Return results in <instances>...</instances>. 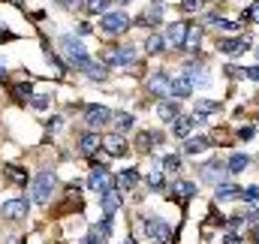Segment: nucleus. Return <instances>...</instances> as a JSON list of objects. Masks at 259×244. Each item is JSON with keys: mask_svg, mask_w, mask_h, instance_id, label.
<instances>
[{"mask_svg": "<svg viewBox=\"0 0 259 244\" xmlns=\"http://www.w3.org/2000/svg\"><path fill=\"white\" fill-rule=\"evenodd\" d=\"M142 229H145V235H148L151 241H157V244L172 241V226H169L166 220H160V217H145V220H142Z\"/></svg>", "mask_w": 259, "mask_h": 244, "instance_id": "obj_1", "label": "nucleus"}, {"mask_svg": "<svg viewBox=\"0 0 259 244\" xmlns=\"http://www.w3.org/2000/svg\"><path fill=\"white\" fill-rule=\"evenodd\" d=\"M100 30L106 33V36H118V33H124L130 30V15L121 9V12H106L103 18H100Z\"/></svg>", "mask_w": 259, "mask_h": 244, "instance_id": "obj_2", "label": "nucleus"}, {"mask_svg": "<svg viewBox=\"0 0 259 244\" xmlns=\"http://www.w3.org/2000/svg\"><path fill=\"white\" fill-rule=\"evenodd\" d=\"M55 187H58V178H55V172H39V175L33 178V199H36L39 205H46V202L52 199Z\"/></svg>", "mask_w": 259, "mask_h": 244, "instance_id": "obj_3", "label": "nucleus"}, {"mask_svg": "<svg viewBox=\"0 0 259 244\" xmlns=\"http://www.w3.org/2000/svg\"><path fill=\"white\" fill-rule=\"evenodd\" d=\"M148 94L154 100H169L172 97V75L166 72H151L148 75Z\"/></svg>", "mask_w": 259, "mask_h": 244, "instance_id": "obj_4", "label": "nucleus"}, {"mask_svg": "<svg viewBox=\"0 0 259 244\" xmlns=\"http://www.w3.org/2000/svg\"><path fill=\"white\" fill-rule=\"evenodd\" d=\"M27 211H30L27 196H15V199L3 202V208H0V214H3L6 220H24V217H27Z\"/></svg>", "mask_w": 259, "mask_h": 244, "instance_id": "obj_5", "label": "nucleus"}, {"mask_svg": "<svg viewBox=\"0 0 259 244\" xmlns=\"http://www.w3.org/2000/svg\"><path fill=\"white\" fill-rule=\"evenodd\" d=\"M199 172H202V175H199L202 181L214 184V187H217V184H223V181H226V175H229V169H226V163H223V160H211V163H205Z\"/></svg>", "mask_w": 259, "mask_h": 244, "instance_id": "obj_6", "label": "nucleus"}, {"mask_svg": "<svg viewBox=\"0 0 259 244\" xmlns=\"http://www.w3.org/2000/svg\"><path fill=\"white\" fill-rule=\"evenodd\" d=\"M163 12H166V6H163V0H148V6H145V12L139 15V24L148 30V27H157L160 21H163Z\"/></svg>", "mask_w": 259, "mask_h": 244, "instance_id": "obj_7", "label": "nucleus"}, {"mask_svg": "<svg viewBox=\"0 0 259 244\" xmlns=\"http://www.w3.org/2000/svg\"><path fill=\"white\" fill-rule=\"evenodd\" d=\"M217 49L229 58H238L244 52H250V36H229V39H217Z\"/></svg>", "mask_w": 259, "mask_h": 244, "instance_id": "obj_8", "label": "nucleus"}, {"mask_svg": "<svg viewBox=\"0 0 259 244\" xmlns=\"http://www.w3.org/2000/svg\"><path fill=\"white\" fill-rule=\"evenodd\" d=\"M112 118H115V115H112L106 106H88V112H84V124H88L91 130H100V127H106Z\"/></svg>", "mask_w": 259, "mask_h": 244, "instance_id": "obj_9", "label": "nucleus"}, {"mask_svg": "<svg viewBox=\"0 0 259 244\" xmlns=\"http://www.w3.org/2000/svg\"><path fill=\"white\" fill-rule=\"evenodd\" d=\"M88 187H91L94 193H106V190L115 187V181H112V175H109L103 166H94V172H91V178H88Z\"/></svg>", "mask_w": 259, "mask_h": 244, "instance_id": "obj_10", "label": "nucleus"}, {"mask_svg": "<svg viewBox=\"0 0 259 244\" xmlns=\"http://www.w3.org/2000/svg\"><path fill=\"white\" fill-rule=\"evenodd\" d=\"M163 39H166V46H172V49H184V39H187V24L172 21V24L166 27V33H163Z\"/></svg>", "mask_w": 259, "mask_h": 244, "instance_id": "obj_11", "label": "nucleus"}, {"mask_svg": "<svg viewBox=\"0 0 259 244\" xmlns=\"http://www.w3.org/2000/svg\"><path fill=\"white\" fill-rule=\"evenodd\" d=\"M121 205H124V196H121V190H118V187H112V190L100 193V208H103V214H115Z\"/></svg>", "mask_w": 259, "mask_h": 244, "instance_id": "obj_12", "label": "nucleus"}, {"mask_svg": "<svg viewBox=\"0 0 259 244\" xmlns=\"http://www.w3.org/2000/svg\"><path fill=\"white\" fill-rule=\"evenodd\" d=\"M190 94H193V82H190V75H187V72L172 75V100H187Z\"/></svg>", "mask_w": 259, "mask_h": 244, "instance_id": "obj_13", "label": "nucleus"}, {"mask_svg": "<svg viewBox=\"0 0 259 244\" xmlns=\"http://www.w3.org/2000/svg\"><path fill=\"white\" fill-rule=\"evenodd\" d=\"M61 49H64V55L69 58V63L72 61H78V58H88V49L75 39V36H61V43H58Z\"/></svg>", "mask_w": 259, "mask_h": 244, "instance_id": "obj_14", "label": "nucleus"}, {"mask_svg": "<svg viewBox=\"0 0 259 244\" xmlns=\"http://www.w3.org/2000/svg\"><path fill=\"white\" fill-rule=\"evenodd\" d=\"M103 148H106V154H109V157H121V154H127V151H130L127 139H124L121 133L106 136V139H103Z\"/></svg>", "mask_w": 259, "mask_h": 244, "instance_id": "obj_15", "label": "nucleus"}, {"mask_svg": "<svg viewBox=\"0 0 259 244\" xmlns=\"http://www.w3.org/2000/svg\"><path fill=\"white\" fill-rule=\"evenodd\" d=\"M100 145H103V139H100V133H97V130H91V133H81V136H78V151H81L84 157H94Z\"/></svg>", "mask_w": 259, "mask_h": 244, "instance_id": "obj_16", "label": "nucleus"}, {"mask_svg": "<svg viewBox=\"0 0 259 244\" xmlns=\"http://www.w3.org/2000/svg\"><path fill=\"white\" fill-rule=\"evenodd\" d=\"M193 127H196L193 115H178V118L172 121V136H178V139H190Z\"/></svg>", "mask_w": 259, "mask_h": 244, "instance_id": "obj_17", "label": "nucleus"}, {"mask_svg": "<svg viewBox=\"0 0 259 244\" xmlns=\"http://www.w3.org/2000/svg\"><path fill=\"white\" fill-rule=\"evenodd\" d=\"M214 193H217V196H214L217 202H235V199H241V187H238V184H229V181L217 184Z\"/></svg>", "mask_w": 259, "mask_h": 244, "instance_id": "obj_18", "label": "nucleus"}, {"mask_svg": "<svg viewBox=\"0 0 259 244\" xmlns=\"http://www.w3.org/2000/svg\"><path fill=\"white\" fill-rule=\"evenodd\" d=\"M208 148H211V139H208V136H190V139L184 142V154H187V157L205 154Z\"/></svg>", "mask_w": 259, "mask_h": 244, "instance_id": "obj_19", "label": "nucleus"}, {"mask_svg": "<svg viewBox=\"0 0 259 244\" xmlns=\"http://www.w3.org/2000/svg\"><path fill=\"white\" fill-rule=\"evenodd\" d=\"M178 202H187L190 196H196V184L193 181H172V190H169Z\"/></svg>", "mask_w": 259, "mask_h": 244, "instance_id": "obj_20", "label": "nucleus"}, {"mask_svg": "<svg viewBox=\"0 0 259 244\" xmlns=\"http://www.w3.org/2000/svg\"><path fill=\"white\" fill-rule=\"evenodd\" d=\"M157 115H160V121L172 124L178 115H181V109H178V103H175V100H163V103L157 106Z\"/></svg>", "mask_w": 259, "mask_h": 244, "instance_id": "obj_21", "label": "nucleus"}, {"mask_svg": "<svg viewBox=\"0 0 259 244\" xmlns=\"http://www.w3.org/2000/svg\"><path fill=\"white\" fill-rule=\"evenodd\" d=\"M214 112H220V103L217 100H202V103H196L193 118H196V124H202L208 115H214Z\"/></svg>", "mask_w": 259, "mask_h": 244, "instance_id": "obj_22", "label": "nucleus"}, {"mask_svg": "<svg viewBox=\"0 0 259 244\" xmlns=\"http://www.w3.org/2000/svg\"><path fill=\"white\" fill-rule=\"evenodd\" d=\"M84 75L94 78V82H106V78H109V66L103 61H91V66L84 69Z\"/></svg>", "mask_w": 259, "mask_h": 244, "instance_id": "obj_23", "label": "nucleus"}, {"mask_svg": "<svg viewBox=\"0 0 259 244\" xmlns=\"http://www.w3.org/2000/svg\"><path fill=\"white\" fill-rule=\"evenodd\" d=\"M30 97H33V85H30V82H18V85H12V100L27 103Z\"/></svg>", "mask_w": 259, "mask_h": 244, "instance_id": "obj_24", "label": "nucleus"}, {"mask_svg": "<svg viewBox=\"0 0 259 244\" xmlns=\"http://www.w3.org/2000/svg\"><path fill=\"white\" fill-rule=\"evenodd\" d=\"M247 166H250V157H247V154H232V157H229V163H226L229 175H235V172H244Z\"/></svg>", "mask_w": 259, "mask_h": 244, "instance_id": "obj_25", "label": "nucleus"}, {"mask_svg": "<svg viewBox=\"0 0 259 244\" xmlns=\"http://www.w3.org/2000/svg\"><path fill=\"white\" fill-rule=\"evenodd\" d=\"M166 49V39L160 36V33H148V39H145V52L148 55H160Z\"/></svg>", "mask_w": 259, "mask_h": 244, "instance_id": "obj_26", "label": "nucleus"}, {"mask_svg": "<svg viewBox=\"0 0 259 244\" xmlns=\"http://www.w3.org/2000/svg\"><path fill=\"white\" fill-rule=\"evenodd\" d=\"M100 61L106 63V66H124V61H121V49H103V52H100Z\"/></svg>", "mask_w": 259, "mask_h": 244, "instance_id": "obj_27", "label": "nucleus"}, {"mask_svg": "<svg viewBox=\"0 0 259 244\" xmlns=\"http://www.w3.org/2000/svg\"><path fill=\"white\" fill-rule=\"evenodd\" d=\"M136 184H139V169H124L118 175V187H124V190H133Z\"/></svg>", "mask_w": 259, "mask_h": 244, "instance_id": "obj_28", "label": "nucleus"}, {"mask_svg": "<svg viewBox=\"0 0 259 244\" xmlns=\"http://www.w3.org/2000/svg\"><path fill=\"white\" fill-rule=\"evenodd\" d=\"M202 43V27H187V39H184V52H196Z\"/></svg>", "mask_w": 259, "mask_h": 244, "instance_id": "obj_29", "label": "nucleus"}, {"mask_svg": "<svg viewBox=\"0 0 259 244\" xmlns=\"http://www.w3.org/2000/svg\"><path fill=\"white\" fill-rule=\"evenodd\" d=\"M133 124H136V118H133L130 112H118V115H115V130H118V133H130Z\"/></svg>", "mask_w": 259, "mask_h": 244, "instance_id": "obj_30", "label": "nucleus"}, {"mask_svg": "<svg viewBox=\"0 0 259 244\" xmlns=\"http://www.w3.org/2000/svg\"><path fill=\"white\" fill-rule=\"evenodd\" d=\"M208 24H211V27H217V30H238V24H235V21L220 18V15H208Z\"/></svg>", "mask_w": 259, "mask_h": 244, "instance_id": "obj_31", "label": "nucleus"}, {"mask_svg": "<svg viewBox=\"0 0 259 244\" xmlns=\"http://www.w3.org/2000/svg\"><path fill=\"white\" fill-rule=\"evenodd\" d=\"M163 172H169V175L181 172V157H175V154H166V157H163Z\"/></svg>", "mask_w": 259, "mask_h": 244, "instance_id": "obj_32", "label": "nucleus"}, {"mask_svg": "<svg viewBox=\"0 0 259 244\" xmlns=\"http://www.w3.org/2000/svg\"><path fill=\"white\" fill-rule=\"evenodd\" d=\"M187 75H190L193 88H208V85H211V78H208V72H205V69H190Z\"/></svg>", "mask_w": 259, "mask_h": 244, "instance_id": "obj_33", "label": "nucleus"}, {"mask_svg": "<svg viewBox=\"0 0 259 244\" xmlns=\"http://www.w3.org/2000/svg\"><path fill=\"white\" fill-rule=\"evenodd\" d=\"M109 3H112V0H88V3H84V9H88L91 15H106Z\"/></svg>", "mask_w": 259, "mask_h": 244, "instance_id": "obj_34", "label": "nucleus"}, {"mask_svg": "<svg viewBox=\"0 0 259 244\" xmlns=\"http://www.w3.org/2000/svg\"><path fill=\"white\" fill-rule=\"evenodd\" d=\"M30 106H33L36 112H46V109L52 106V97H49V94H33V97H30Z\"/></svg>", "mask_w": 259, "mask_h": 244, "instance_id": "obj_35", "label": "nucleus"}, {"mask_svg": "<svg viewBox=\"0 0 259 244\" xmlns=\"http://www.w3.org/2000/svg\"><path fill=\"white\" fill-rule=\"evenodd\" d=\"M3 172H6V175H9V178H12V181H18V184H24V181H27V175H24V172H21V169H18V166H6V169H3Z\"/></svg>", "mask_w": 259, "mask_h": 244, "instance_id": "obj_36", "label": "nucleus"}, {"mask_svg": "<svg viewBox=\"0 0 259 244\" xmlns=\"http://www.w3.org/2000/svg\"><path fill=\"white\" fill-rule=\"evenodd\" d=\"M148 187L151 190H163V172H148Z\"/></svg>", "mask_w": 259, "mask_h": 244, "instance_id": "obj_37", "label": "nucleus"}, {"mask_svg": "<svg viewBox=\"0 0 259 244\" xmlns=\"http://www.w3.org/2000/svg\"><path fill=\"white\" fill-rule=\"evenodd\" d=\"M199 9H202V0H181V12L190 15V12H199Z\"/></svg>", "mask_w": 259, "mask_h": 244, "instance_id": "obj_38", "label": "nucleus"}, {"mask_svg": "<svg viewBox=\"0 0 259 244\" xmlns=\"http://www.w3.org/2000/svg\"><path fill=\"white\" fill-rule=\"evenodd\" d=\"M244 21H253V24H259V3H253L250 9H244V15H241Z\"/></svg>", "mask_w": 259, "mask_h": 244, "instance_id": "obj_39", "label": "nucleus"}, {"mask_svg": "<svg viewBox=\"0 0 259 244\" xmlns=\"http://www.w3.org/2000/svg\"><path fill=\"white\" fill-rule=\"evenodd\" d=\"M241 199H244V202H256V199H259V187L253 184V187H247V190H241Z\"/></svg>", "mask_w": 259, "mask_h": 244, "instance_id": "obj_40", "label": "nucleus"}, {"mask_svg": "<svg viewBox=\"0 0 259 244\" xmlns=\"http://www.w3.org/2000/svg\"><path fill=\"white\" fill-rule=\"evenodd\" d=\"M244 78H250V82H256V78H259V66H250V69H244Z\"/></svg>", "mask_w": 259, "mask_h": 244, "instance_id": "obj_41", "label": "nucleus"}, {"mask_svg": "<svg viewBox=\"0 0 259 244\" xmlns=\"http://www.w3.org/2000/svg\"><path fill=\"white\" fill-rule=\"evenodd\" d=\"M61 124H64V121H61V118H58V115H55V118H52V121L46 124V127H49V130H52V133H58V130H61Z\"/></svg>", "mask_w": 259, "mask_h": 244, "instance_id": "obj_42", "label": "nucleus"}, {"mask_svg": "<svg viewBox=\"0 0 259 244\" xmlns=\"http://www.w3.org/2000/svg\"><path fill=\"white\" fill-rule=\"evenodd\" d=\"M75 30H78V36H88V33H91V24H88V21H81Z\"/></svg>", "mask_w": 259, "mask_h": 244, "instance_id": "obj_43", "label": "nucleus"}, {"mask_svg": "<svg viewBox=\"0 0 259 244\" xmlns=\"http://www.w3.org/2000/svg\"><path fill=\"white\" fill-rule=\"evenodd\" d=\"M238 136H241V139H250V136H253V127H241Z\"/></svg>", "mask_w": 259, "mask_h": 244, "instance_id": "obj_44", "label": "nucleus"}, {"mask_svg": "<svg viewBox=\"0 0 259 244\" xmlns=\"http://www.w3.org/2000/svg\"><path fill=\"white\" fill-rule=\"evenodd\" d=\"M226 244H241V235H235V232H229V235H226Z\"/></svg>", "mask_w": 259, "mask_h": 244, "instance_id": "obj_45", "label": "nucleus"}, {"mask_svg": "<svg viewBox=\"0 0 259 244\" xmlns=\"http://www.w3.org/2000/svg\"><path fill=\"white\" fill-rule=\"evenodd\" d=\"M9 75H6V66H0V82H6Z\"/></svg>", "mask_w": 259, "mask_h": 244, "instance_id": "obj_46", "label": "nucleus"}, {"mask_svg": "<svg viewBox=\"0 0 259 244\" xmlns=\"http://www.w3.org/2000/svg\"><path fill=\"white\" fill-rule=\"evenodd\" d=\"M256 244H259V226H256Z\"/></svg>", "mask_w": 259, "mask_h": 244, "instance_id": "obj_47", "label": "nucleus"}, {"mask_svg": "<svg viewBox=\"0 0 259 244\" xmlns=\"http://www.w3.org/2000/svg\"><path fill=\"white\" fill-rule=\"evenodd\" d=\"M115 3H130V0H115Z\"/></svg>", "mask_w": 259, "mask_h": 244, "instance_id": "obj_48", "label": "nucleus"}, {"mask_svg": "<svg viewBox=\"0 0 259 244\" xmlns=\"http://www.w3.org/2000/svg\"><path fill=\"white\" fill-rule=\"evenodd\" d=\"M256 58H259V52H256Z\"/></svg>", "mask_w": 259, "mask_h": 244, "instance_id": "obj_49", "label": "nucleus"}]
</instances>
